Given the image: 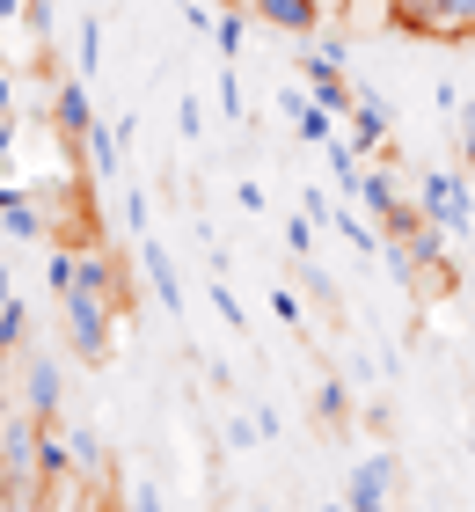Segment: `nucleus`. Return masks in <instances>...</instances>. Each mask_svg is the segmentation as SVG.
I'll use <instances>...</instances> for the list:
<instances>
[{
	"label": "nucleus",
	"mask_w": 475,
	"mask_h": 512,
	"mask_svg": "<svg viewBox=\"0 0 475 512\" xmlns=\"http://www.w3.org/2000/svg\"><path fill=\"white\" fill-rule=\"evenodd\" d=\"M59 315H66V344H74V359L81 366H103L110 359V300L103 293H88V286H74V293H59Z\"/></svg>",
	"instance_id": "obj_1"
},
{
	"label": "nucleus",
	"mask_w": 475,
	"mask_h": 512,
	"mask_svg": "<svg viewBox=\"0 0 475 512\" xmlns=\"http://www.w3.org/2000/svg\"><path fill=\"white\" fill-rule=\"evenodd\" d=\"M432 227H446V235H461V227H475V205H468V183L446 176V169H424V205H417Z\"/></svg>",
	"instance_id": "obj_2"
},
{
	"label": "nucleus",
	"mask_w": 475,
	"mask_h": 512,
	"mask_svg": "<svg viewBox=\"0 0 475 512\" xmlns=\"http://www.w3.org/2000/svg\"><path fill=\"white\" fill-rule=\"evenodd\" d=\"M249 8L264 15L271 30H285V37H322V22H337L344 0H249Z\"/></svg>",
	"instance_id": "obj_3"
},
{
	"label": "nucleus",
	"mask_w": 475,
	"mask_h": 512,
	"mask_svg": "<svg viewBox=\"0 0 475 512\" xmlns=\"http://www.w3.org/2000/svg\"><path fill=\"white\" fill-rule=\"evenodd\" d=\"M388 491H395V454L380 447V454H366L359 469H351L344 505H351V512H388Z\"/></svg>",
	"instance_id": "obj_4"
},
{
	"label": "nucleus",
	"mask_w": 475,
	"mask_h": 512,
	"mask_svg": "<svg viewBox=\"0 0 475 512\" xmlns=\"http://www.w3.org/2000/svg\"><path fill=\"white\" fill-rule=\"evenodd\" d=\"M388 22H395L402 37L454 44V8H446V0H388Z\"/></svg>",
	"instance_id": "obj_5"
},
{
	"label": "nucleus",
	"mask_w": 475,
	"mask_h": 512,
	"mask_svg": "<svg viewBox=\"0 0 475 512\" xmlns=\"http://www.w3.org/2000/svg\"><path fill=\"white\" fill-rule=\"evenodd\" d=\"M139 271H147V286H154V300H161V308H169V315H183L176 264H169V249H161V242H147V235H139Z\"/></svg>",
	"instance_id": "obj_6"
},
{
	"label": "nucleus",
	"mask_w": 475,
	"mask_h": 512,
	"mask_svg": "<svg viewBox=\"0 0 475 512\" xmlns=\"http://www.w3.org/2000/svg\"><path fill=\"white\" fill-rule=\"evenodd\" d=\"M59 388H66L59 359H30V417H52L59 410Z\"/></svg>",
	"instance_id": "obj_7"
},
{
	"label": "nucleus",
	"mask_w": 475,
	"mask_h": 512,
	"mask_svg": "<svg viewBox=\"0 0 475 512\" xmlns=\"http://www.w3.org/2000/svg\"><path fill=\"white\" fill-rule=\"evenodd\" d=\"M344 118H351V139H359V147H388V110H380L373 96H366V103H351Z\"/></svg>",
	"instance_id": "obj_8"
},
{
	"label": "nucleus",
	"mask_w": 475,
	"mask_h": 512,
	"mask_svg": "<svg viewBox=\"0 0 475 512\" xmlns=\"http://www.w3.org/2000/svg\"><path fill=\"white\" fill-rule=\"evenodd\" d=\"M59 132L66 139H88V81H66L59 88Z\"/></svg>",
	"instance_id": "obj_9"
},
{
	"label": "nucleus",
	"mask_w": 475,
	"mask_h": 512,
	"mask_svg": "<svg viewBox=\"0 0 475 512\" xmlns=\"http://www.w3.org/2000/svg\"><path fill=\"white\" fill-rule=\"evenodd\" d=\"M66 454H74L81 476H103V439H95V425H74V432H66Z\"/></svg>",
	"instance_id": "obj_10"
},
{
	"label": "nucleus",
	"mask_w": 475,
	"mask_h": 512,
	"mask_svg": "<svg viewBox=\"0 0 475 512\" xmlns=\"http://www.w3.org/2000/svg\"><path fill=\"white\" fill-rule=\"evenodd\" d=\"M285 118L300 125V139H329V110L307 103V96H285Z\"/></svg>",
	"instance_id": "obj_11"
},
{
	"label": "nucleus",
	"mask_w": 475,
	"mask_h": 512,
	"mask_svg": "<svg viewBox=\"0 0 475 512\" xmlns=\"http://www.w3.org/2000/svg\"><path fill=\"white\" fill-rule=\"evenodd\" d=\"M0 227H8L15 242H37V235H44V220H37V213H30L22 198H8V205H0Z\"/></svg>",
	"instance_id": "obj_12"
},
{
	"label": "nucleus",
	"mask_w": 475,
	"mask_h": 512,
	"mask_svg": "<svg viewBox=\"0 0 475 512\" xmlns=\"http://www.w3.org/2000/svg\"><path fill=\"white\" fill-rule=\"evenodd\" d=\"M81 147H88V169H95V176H110V169H117V132L88 125V139H81Z\"/></svg>",
	"instance_id": "obj_13"
},
{
	"label": "nucleus",
	"mask_w": 475,
	"mask_h": 512,
	"mask_svg": "<svg viewBox=\"0 0 475 512\" xmlns=\"http://www.w3.org/2000/svg\"><path fill=\"white\" fill-rule=\"evenodd\" d=\"M22 337H30V308H22V300H0V352H15Z\"/></svg>",
	"instance_id": "obj_14"
},
{
	"label": "nucleus",
	"mask_w": 475,
	"mask_h": 512,
	"mask_svg": "<svg viewBox=\"0 0 475 512\" xmlns=\"http://www.w3.org/2000/svg\"><path fill=\"white\" fill-rule=\"evenodd\" d=\"M315 410L329 417V425H344V417H351V388H344V381H322V388H315Z\"/></svg>",
	"instance_id": "obj_15"
},
{
	"label": "nucleus",
	"mask_w": 475,
	"mask_h": 512,
	"mask_svg": "<svg viewBox=\"0 0 475 512\" xmlns=\"http://www.w3.org/2000/svg\"><path fill=\"white\" fill-rule=\"evenodd\" d=\"M329 220L344 227V242H351V249H366V256L380 249V227H366V220H351V213H329Z\"/></svg>",
	"instance_id": "obj_16"
},
{
	"label": "nucleus",
	"mask_w": 475,
	"mask_h": 512,
	"mask_svg": "<svg viewBox=\"0 0 475 512\" xmlns=\"http://www.w3.org/2000/svg\"><path fill=\"white\" fill-rule=\"evenodd\" d=\"M329 169H337V183H344L351 198H359V183H366V169H359V161H351V147H329Z\"/></svg>",
	"instance_id": "obj_17"
},
{
	"label": "nucleus",
	"mask_w": 475,
	"mask_h": 512,
	"mask_svg": "<svg viewBox=\"0 0 475 512\" xmlns=\"http://www.w3.org/2000/svg\"><path fill=\"white\" fill-rule=\"evenodd\" d=\"M315 103L329 110V118H337V110H351V103H359V96H351V88H344L337 74H329V81H315Z\"/></svg>",
	"instance_id": "obj_18"
},
{
	"label": "nucleus",
	"mask_w": 475,
	"mask_h": 512,
	"mask_svg": "<svg viewBox=\"0 0 475 512\" xmlns=\"http://www.w3.org/2000/svg\"><path fill=\"white\" fill-rule=\"evenodd\" d=\"M212 308H220V315H227V330H249V315H242V300H234V293L220 286V278H212Z\"/></svg>",
	"instance_id": "obj_19"
},
{
	"label": "nucleus",
	"mask_w": 475,
	"mask_h": 512,
	"mask_svg": "<svg viewBox=\"0 0 475 512\" xmlns=\"http://www.w3.org/2000/svg\"><path fill=\"white\" fill-rule=\"evenodd\" d=\"M212 37H220V59L234 66V52H242V15H220V30H212Z\"/></svg>",
	"instance_id": "obj_20"
},
{
	"label": "nucleus",
	"mask_w": 475,
	"mask_h": 512,
	"mask_svg": "<svg viewBox=\"0 0 475 512\" xmlns=\"http://www.w3.org/2000/svg\"><path fill=\"white\" fill-rule=\"evenodd\" d=\"M44 278H52V293H74V256H66V249H59V256H52V264H44Z\"/></svg>",
	"instance_id": "obj_21"
},
{
	"label": "nucleus",
	"mask_w": 475,
	"mask_h": 512,
	"mask_svg": "<svg viewBox=\"0 0 475 512\" xmlns=\"http://www.w3.org/2000/svg\"><path fill=\"white\" fill-rule=\"evenodd\" d=\"M125 505H132V512H169V505H161V491H154V483H147V476H139V483H132V498H125Z\"/></svg>",
	"instance_id": "obj_22"
},
{
	"label": "nucleus",
	"mask_w": 475,
	"mask_h": 512,
	"mask_svg": "<svg viewBox=\"0 0 475 512\" xmlns=\"http://www.w3.org/2000/svg\"><path fill=\"white\" fill-rule=\"evenodd\" d=\"M256 439H264V432H256V417H227V447H256Z\"/></svg>",
	"instance_id": "obj_23"
},
{
	"label": "nucleus",
	"mask_w": 475,
	"mask_h": 512,
	"mask_svg": "<svg viewBox=\"0 0 475 512\" xmlns=\"http://www.w3.org/2000/svg\"><path fill=\"white\" fill-rule=\"evenodd\" d=\"M95 59H103V30H95V22H81V66L95 74Z\"/></svg>",
	"instance_id": "obj_24"
},
{
	"label": "nucleus",
	"mask_w": 475,
	"mask_h": 512,
	"mask_svg": "<svg viewBox=\"0 0 475 512\" xmlns=\"http://www.w3.org/2000/svg\"><path fill=\"white\" fill-rule=\"evenodd\" d=\"M176 125H183V139H198V125H205V110H198V96H183V103H176Z\"/></svg>",
	"instance_id": "obj_25"
},
{
	"label": "nucleus",
	"mask_w": 475,
	"mask_h": 512,
	"mask_svg": "<svg viewBox=\"0 0 475 512\" xmlns=\"http://www.w3.org/2000/svg\"><path fill=\"white\" fill-rule=\"evenodd\" d=\"M0 15H22V0H0Z\"/></svg>",
	"instance_id": "obj_26"
},
{
	"label": "nucleus",
	"mask_w": 475,
	"mask_h": 512,
	"mask_svg": "<svg viewBox=\"0 0 475 512\" xmlns=\"http://www.w3.org/2000/svg\"><path fill=\"white\" fill-rule=\"evenodd\" d=\"M0 300H15V293H8V271H0Z\"/></svg>",
	"instance_id": "obj_27"
},
{
	"label": "nucleus",
	"mask_w": 475,
	"mask_h": 512,
	"mask_svg": "<svg viewBox=\"0 0 475 512\" xmlns=\"http://www.w3.org/2000/svg\"><path fill=\"white\" fill-rule=\"evenodd\" d=\"M0 110H8V81H0Z\"/></svg>",
	"instance_id": "obj_28"
},
{
	"label": "nucleus",
	"mask_w": 475,
	"mask_h": 512,
	"mask_svg": "<svg viewBox=\"0 0 475 512\" xmlns=\"http://www.w3.org/2000/svg\"><path fill=\"white\" fill-rule=\"evenodd\" d=\"M0 447H8V425H0Z\"/></svg>",
	"instance_id": "obj_29"
},
{
	"label": "nucleus",
	"mask_w": 475,
	"mask_h": 512,
	"mask_svg": "<svg viewBox=\"0 0 475 512\" xmlns=\"http://www.w3.org/2000/svg\"><path fill=\"white\" fill-rule=\"evenodd\" d=\"M329 512H351V505H329Z\"/></svg>",
	"instance_id": "obj_30"
},
{
	"label": "nucleus",
	"mask_w": 475,
	"mask_h": 512,
	"mask_svg": "<svg viewBox=\"0 0 475 512\" xmlns=\"http://www.w3.org/2000/svg\"><path fill=\"white\" fill-rule=\"evenodd\" d=\"M256 512H271V505H256Z\"/></svg>",
	"instance_id": "obj_31"
},
{
	"label": "nucleus",
	"mask_w": 475,
	"mask_h": 512,
	"mask_svg": "<svg viewBox=\"0 0 475 512\" xmlns=\"http://www.w3.org/2000/svg\"><path fill=\"white\" fill-rule=\"evenodd\" d=\"M468 169H475V161H468Z\"/></svg>",
	"instance_id": "obj_32"
}]
</instances>
